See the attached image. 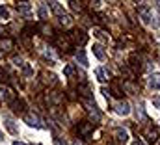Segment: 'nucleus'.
Segmentation results:
<instances>
[{
	"label": "nucleus",
	"instance_id": "8",
	"mask_svg": "<svg viewBox=\"0 0 160 145\" xmlns=\"http://www.w3.org/2000/svg\"><path fill=\"white\" fill-rule=\"evenodd\" d=\"M138 11H140V15H142L143 22H145V24H149V22H151V13H149V8H147V6H140V8H138Z\"/></svg>",
	"mask_w": 160,
	"mask_h": 145
},
{
	"label": "nucleus",
	"instance_id": "20",
	"mask_svg": "<svg viewBox=\"0 0 160 145\" xmlns=\"http://www.w3.org/2000/svg\"><path fill=\"white\" fill-rule=\"evenodd\" d=\"M63 75H65V76H73V75H75V67H73V65H67V67L63 69Z\"/></svg>",
	"mask_w": 160,
	"mask_h": 145
},
{
	"label": "nucleus",
	"instance_id": "1",
	"mask_svg": "<svg viewBox=\"0 0 160 145\" xmlns=\"http://www.w3.org/2000/svg\"><path fill=\"white\" fill-rule=\"evenodd\" d=\"M67 37H69L71 41H75L76 45H84L87 41V35L82 32V30H73L71 34H67Z\"/></svg>",
	"mask_w": 160,
	"mask_h": 145
},
{
	"label": "nucleus",
	"instance_id": "29",
	"mask_svg": "<svg viewBox=\"0 0 160 145\" xmlns=\"http://www.w3.org/2000/svg\"><path fill=\"white\" fill-rule=\"evenodd\" d=\"M101 93H102V97H104V99H110V91H108L106 87H101Z\"/></svg>",
	"mask_w": 160,
	"mask_h": 145
},
{
	"label": "nucleus",
	"instance_id": "16",
	"mask_svg": "<svg viewBox=\"0 0 160 145\" xmlns=\"http://www.w3.org/2000/svg\"><path fill=\"white\" fill-rule=\"evenodd\" d=\"M26 123H28L30 127H41V125H39V119H37L35 115H26Z\"/></svg>",
	"mask_w": 160,
	"mask_h": 145
},
{
	"label": "nucleus",
	"instance_id": "4",
	"mask_svg": "<svg viewBox=\"0 0 160 145\" xmlns=\"http://www.w3.org/2000/svg\"><path fill=\"white\" fill-rule=\"evenodd\" d=\"M116 141H117L119 145H125V143L128 141V132L123 130V128H116Z\"/></svg>",
	"mask_w": 160,
	"mask_h": 145
},
{
	"label": "nucleus",
	"instance_id": "12",
	"mask_svg": "<svg viewBox=\"0 0 160 145\" xmlns=\"http://www.w3.org/2000/svg\"><path fill=\"white\" fill-rule=\"evenodd\" d=\"M2 99H4L6 102H13L15 95H13V91H11V89H8V87L4 89V87H2Z\"/></svg>",
	"mask_w": 160,
	"mask_h": 145
},
{
	"label": "nucleus",
	"instance_id": "11",
	"mask_svg": "<svg viewBox=\"0 0 160 145\" xmlns=\"http://www.w3.org/2000/svg\"><path fill=\"white\" fill-rule=\"evenodd\" d=\"M91 50H93V54H95L99 60H104V58H106V54H104V50H102L101 45H93V46H91Z\"/></svg>",
	"mask_w": 160,
	"mask_h": 145
},
{
	"label": "nucleus",
	"instance_id": "25",
	"mask_svg": "<svg viewBox=\"0 0 160 145\" xmlns=\"http://www.w3.org/2000/svg\"><path fill=\"white\" fill-rule=\"evenodd\" d=\"M0 17H2V19H9V11L6 8H2V6H0Z\"/></svg>",
	"mask_w": 160,
	"mask_h": 145
},
{
	"label": "nucleus",
	"instance_id": "14",
	"mask_svg": "<svg viewBox=\"0 0 160 145\" xmlns=\"http://www.w3.org/2000/svg\"><path fill=\"white\" fill-rule=\"evenodd\" d=\"M17 8H19V11H20L22 15H30V4H28V2H20Z\"/></svg>",
	"mask_w": 160,
	"mask_h": 145
},
{
	"label": "nucleus",
	"instance_id": "6",
	"mask_svg": "<svg viewBox=\"0 0 160 145\" xmlns=\"http://www.w3.org/2000/svg\"><path fill=\"white\" fill-rule=\"evenodd\" d=\"M4 125H6V128H8L13 136H17V134H19V128L15 127V121H13L11 117H6V119H4Z\"/></svg>",
	"mask_w": 160,
	"mask_h": 145
},
{
	"label": "nucleus",
	"instance_id": "2",
	"mask_svg": "<svg viewBox=\"0 0 160 145\" xmlns=\"http://www.w3.org/2000/svg\"><path fill=\"white\" fill-rule=\"evenodd\" d=\"M76 130H78V134H80V136H84V138H86V136H89V134H91V130H93V123H89V121H84V123H80V125H78V128H76Z\"/></svg>",
	"mask_w": 160,
	"mask_h": 145
},
{
	"label": "nucleus",
	"instance_id": "30",
	"mask_svg": "<svg viewBox=\"0 0 160 145\" xmlns=\"http://www.w3.org/2000/svg\"><path fill=\"white\" fill-rule=\"evenodd\" d=\"M69 4H71V8H73L75 11H80V4H78V2H69Z\"/></svg>",
	"mask_w": 160,
	"mask_h": 145
},
{
	"label": "nucleus",
	"instance_id": "7",
	"mask_svg": "<svg viewBox=\"0 0 160 145\" xmlns=\"http://www.w3.org/2000/svg\"><path fill=\"white\" fill-rule=\"evenodd\" d=\"M116 112L119 113V115H128L130 113V106H128V102H117V106H116Z\"/></svg>",
	"mask_w": 160,
	"mask_h": 145
},
{
	"label": "nucleus",
	"instance_id": "18",
	"mask_svg": "<svg viewBox=\"0 0 160 145\" xmlns=\"http://www.w3.org/2000/svg\"><path fill=\"white\" fill-rule=\"evenodd\" d=\"M0 46H2L4 50H11L13 41H11V39H2V41H0Z\"/></svg>",
	"mask_w": 160,
	"mask_h": 145
},
{
	"label": "nucleus",
	"instance_id": "33",
	"mask_svg": "<svg viewBox=\"0 0 160 145\" xmlns=\"http://www.w3.org/2000/svg\"><path fill=\"white\" fill-rule=\"evenodd\" d=\"M132 145H143V141H142V139H136V141H134Z\"/></svg>",
	"mask_w": 160,
	"mask_h": 145
},
{
	"label": "nucleus",
	"instance_id": "10",
	"mask_svg": "<svg viewBox=\"0 0 160 145\" xmlns=\"http://www.w3.org/2000/svg\"><path fill=\"white\" fill-rule=\"evenodd\" d=\"M78 93L84 97V101H87L89 97H91V93H89V87H87V84H80L78 86Z\"/></svg>",
	"mask_w": 160,
	"mask_h": 145
},
{
	"label": "nucleus",
	"instance_id": "3",
	"mask_svg": "<svg viewBox=\"0 0 160 145\" xmlns=\"http://www.w3.org/2000/svg\"><path fill=\"white\" fill-rule=\"evenodd\" d=\"M56 45L61 48V50H71V39L67 35H60L56 37Z\"/></svg>",
	"mask_w": 160,
	"mask_h": 145
},
{
	"label": "nucleus",
	"instance_id": "21",
	"mask_svg": "<svg viewBox=\"0 0 160 145\" xmlns=\"http://www.w3.org/2000/svg\"><path fill=\"white\" fill-rule=\"evenodd\" d=\"M149 139L151 141H156V136H158V128H149Z\"/></svg>",
	"mask_w": 160,
	"mask_h": 145
},
{
	"label": "nucleus",
	"instance_id": "15",
	"mask_svg": "<svg viewBox=\"0 0 160 145\" xmlns=\"http://www.w3.org/2000/svg\"><path fill=\"white\" fill-rule=\"evenodd\" d=\"M22 75L24 76H34V67L28 63H22Z\"/></svg>",
	"mask_w": 160,
	"mask_h": 145
},
{
	"label": "nucleus",
	"instance_id": "19",
	"mask_svg": "<svg viewBox=\"0 0 160 145\" xmlns=\"http://www.w3.org/2000/svg\"><path fill=\"white\" fill-rule=\"evenodd\" d=\"M60 22L63 24V26H69V24H71V17L67 13H63V15H60Z\"/></svg>",
	"mask_w": 160,
	"mask_h": 145
},
{
	"label": "nucleus",
	"instance_id": "13",
	"mask_svg": "<svg viewBox=\"0 0 160 145\" xmlns=\"http://www.w3.org/2000/svg\"><path fill=\"white\" fill-rule=\"evenodd\" d=\"M93 35H95V37H99V39H102L104 43H108V41H110V37H108V35H106L101 28H95V30H93Z\"/></svg>",
	"mask_w": 160,
	"mask_h": 145
},
{
	"label": "nucleus",
	"instance_id": "22",
	"mask_svg": "<svg viewBox=\"0 0 160 145\" xmlns=\"http://www.w3.org/2000/svg\"><path fill=\"white\" fill-rule=\"evenodd\" d=\"M39 17H41V19H47V17H49V11H47V6H45V4L39 8Z\"/></svg>",
	"mask_w": 160,
	"mask_h": 145
},
{
	"label": "nucleus",
	"instance_id": "5",
	"mask_svg": "<svg viewBox=\"0 0 160 145\" xmlns=\"http://www.w3.org/2000/svg\"><path fill=\"white\" fill-rule=\"evenodd\" d=\"M149 87L153 91H160V75H151L149 76Z\"/></svg>",
	"mask_w": 160,
	"mask_h": 145
},
{
	"label": "nucleus",
	"instance_id": "17",
	"mask_svg": "<svg viewBox=\"0 0 160 145\" xmlns=\"http://www.w3.org/2000/svg\"><path fill=\"white\" fill-rule=\"evenodd\" d=\"M76 61H80V65H87V58H86V54H84V50H78L76 52Z\"/></svg>",
	"mask_w": 160,
	"mask_h": 145
},
{
	"label": "nucleus",
	"instance_id": "26",
	"mask_svg": "<svg viewBox=\"0 0 160 145\" xmlns=\"http://www.w3.org/2000/svg\"><path fill=\"white\" fill-rule=\"evenodd\" d=\"M121 72H123L127 78H132V71H130L128 67H121Z\"/></svg>",
	"mask_w": 160,
	"mask_h": 145
},
{
	"label": "nucleus",
	"instance_id": "32",
	"mask_svg": "<svg viewBox=\"0 0 160 145\" xmlns=\"http://www.w3.org/2000/svg\"><path fill=\"white\" fill-rule=\"evenodd\" d=\"M13 63H15V65H22V60L17 58V56H13Z\"/></svg>",
	"mask_w": 160,
	"mask_h": 145
},
{
	"label": "nucleus",
	"instance_id": "23",
	"mask_svg": "<svg viewBox=\"0 0 160 145\" xmlns=\"http://www.w3.org/2000/svg\"><path fill=\"white\" fill-rule=\"evenodd\" d=\"M95 75H97V78H99L101 82L106 80V78H104V69H95Z\"/></svg>",
	"mask_w": 160,
	"mask_h": 145
},
{
	"label": "nucleus",
	"instance_id": "9",
	"mask_svg": "<svg viewBox=\"0 0 160 145\" xmlns=\"http://www.w3.org/2000/svg\"><path fill=\"white\" fill-rule=\"evenodd\" d=\"M128 61H130V67H132L134 71H140V69H142V60H140V56H136V54H132Z\"/></svg>",
	"mask_w": 160,
	"mask_h": 145
},
{
	"label": "nucleus",
	"instance_id": "31",
	"mask_svg": "<svg viewBox=\"0 0 160 145\" xmlns=\"http://www.w3.org/2000/svg\"><path fill=\"white\" fill-rule=\"evenodd\" d=\"M113 95H116V97H121V89H119L117 86H113Z\"/></svg>",
	"mask_w": 160,
	"mask_h": 145
},
{
	"label": "nucleus",
	"instance_id": "24",
	"mask_svg": "<svg viewBox=\"0 0 160 145\" xmlns=\"http://www.w3.org/2000/svg\"><path fill=\"white\" fill-rule=\"evenodd\" d=\"M123 89H127L128 93H136V87H134L132 84H128V82H125V84H123Z\"/></svg>",
	"mask_w": 160,
	"mask_h": 145
},
{
	"label": "nucleus",
	"instance_id": "28",
	"mask_svg": "<svg viewBox=\"0 0 160 145\" xmlns=\"http://www.w3.org/2000/svg\"><path fill=\"white\" fill-rule=\"evenodd\" d=\"M153 104L160 110V95H154V97H153Z\"/></svg>",
	"mask_w": 160,
	"mask_h": 145
},
{
	"label": "nucleus",
	"instance_id": "36",
	"mask_svg": "<svg viewBox=\"0 0 160 145\" xmlns=\"http://www.w3.org/2000/svg\"><path fill=\"white\" fill-rule=\"evenodd\" d=\"M13 145H24V143H20V141H15V143H13Z\"/></svg>",
	"mask_w": 160,
	"mask_h": 145
},
{
	"label": "nucleus",
	"instance_id": "34",
	"mask_svg": "<svg viewBox=\"0 0 160 145\" xmlns=\"http://www.w3.org/2000/svg\"><path fill=\"white\" fill-rule=\"evenodd\" d=\"M73 145H84V143H82V141H75Z\"/></svg>",
	"mask_w": 160,
	"mask_h": 145
},
{
	"label": "nucleus",
	"instance_id": "35",
	"mask_svg": "<svg viewBox=\"0 0 160 145\" xmlns=\"http://www.w3.org/2000/svg\"><path fill=\"white\" fill-rule=\"evenodd\" d=\"M4 139V132H0V141H2Z\"/></svg>",
	"mask_w": 160,
	"mask_h": 145
},
{
	"label": "nucleus",
	"instance_id": "27",
	"mask_svg": "<svg viewBox=\"0 0 160 145\" xmlns=\"http://www.w3.org/2000/svg\"><path fill=\"white\" fill-rule=\"evenodd\" d=\"M136 117H140V119H145V113H143L142 106H138V108H136Z\"/></svg>",
	"mask_w": 160,
	"mask_h": 145
}]
</instances>
